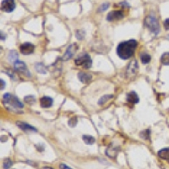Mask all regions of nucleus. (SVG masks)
Listing matches in <instances>:
<instances>
[{
	"instance_id": "5701e85b",
	"label": "nucleus",
	"mask_w": 169,
	"mask_h": 169,
	"mask_svg": "<svg viewBox=\"0 0 169 169\" xmlns=\"http://www.w3.org/2000/svg\"><path fill=\"white\" fill-rule=\"evenodd\" d=\"M24 100H25V103H28V104H31V105L36 102V99H35V97H34L33 96H26V97L24 98Z\"/></svg>"
},
{
	"instance_id": "393cba45",
	"label": "nucleus",
	"mask_w": 169,
	"mask_h": 169,
	"mask_svg": "<svg viewBox=\"0 0 169 169\" xmlns=\"http://www.w3.org/2000/svg\"><path fill=\"white\" fill-rule=\"evenodd\" d=\"M77 118H72L71 119H69V125L70 127H75V125L77 124Z\"/></svg>"
},
{
	"instance_id": "cd10ccee",
	"label": "nucleus",
	"mask_w": 169,
	"mask_h": 169,
	"mask_svg": "<svg viewBox=\"0 0 169 169\" xmlns=\"http://www.w3.org/2000/svg\"><path fill=\"white\" fill-rule=\"evenodd\" d=\"M164 27H165L166 30H169V19H166L164 21Z\"/></svg>"
},
{
	"instance_id": "c756f323",
	"label": "nucleus",
	"mask_w": 169,
	"mask_h": 169,
	"mask_svg": "<svg viewBox=\"0 0 169 169\" xmlns=\"http://www.w3.org/2000/svg\"><path fill=\"white\" fill-rule=\"evenodd\" d=\"M1 91H3V89L5 88V82L3 81V80H1Z\"/></svg>"
},
{
	"instance_id": "9b49d317",
	"label": "nucleus",
	"mask_w": 169,
	"mask_h": 169,
	"mask_svg": "<svg viewBox=\"0 0 169 169\" xmlns=\"http://www.w3.org/2000/svg\"><path fill=\"white\" fill-rule=\"evenodd\" d=\"M78 77H79V80L82 82V83L88 84L91 82V81L92 80V76L91 75H89L87 73L85 72H81L79 73L78 75Z\"/></svg>"
},
{
	"instance_id": "6e6552de",
	"label": "nucleus",
	"mask_w": 169,
	"mask_h": 169,
	"mask_svg": "<svg viewBox=\"0 0 169 169\" xmlns=\"http://www.w3.org/2000/svg\"><path fill=\"white\" fill-rule=\"evenodd\" d=\"M19 50L24 55H29L33 53L35 50V46L31 42H25L22 45H20Z\"/></svg>"
},
{
	"instance_id": "bb28decb",
	"label": "nucleus",
	"mask_w": 169,
	"mask_h": 169,
	"mask_svg": "<svg viewBox=\"0 0 169 169\" xmlns=\"http://www.w3.org/2000/svg\"><path fill=\"white\" fill-rule=\"evenodd\" d=\"M85 36V33H84V31H76V37H77L79 40H81V39L83 38V36Z\"/></svg>"
},
{
	"instance_id": "1a4fd4ad",
	"label": "nucleus",
	"mask_w": 169,
	"mask_h": 169,
	"mask_svg": "<svg viewBox=\"0 0 169 169\" xmlns=\"http://www.w3.org/2000/svg\"><path fill=\"white\" fill-rule=\"evenodd\" d=\"M124 13L121 10H116V11L109 12L107 15V19L108 21H115V20H119L124 18Z\"/></svg>"
},
{
	"instance_id": "f03ea898",
	"label": "nucleus",
	"mask_w": 169,
	"mask_h": 169,
	"mask_svg": "<svg viewBox=\"0 0 169 169\" xmlns=\"http://www.w3.org/2000/svg\"><path fill=\"white\" fill-rule=\"evenodd\" d=\"M3 103L5 104L7 108L10 107L14 109H18V108H22L24 107L23 103L16 97H14L13 95L7 93V94L3 95Z\"/></svg>"
},
{
	"instance_id": "4be33fe9",
	"label": "nucleus",
	"mask_w": 169,
	"mask_h": 169,
	"mask_svg": "<svg viewBox=\"0 0 169 169\" xmlns=\"http://www.w3.org/2000/svg\"><path fill=\"white\" fill-rule=\"evenodd\" d=\"M140 59H141V62L143 63V64H146L151 61V57H150V55H148V54H146V53H144L143 55H141Z\"/></svg>"
},
{
	"instance_id": "a878e982",
	"label": "nucleus",
	"mask_w": 169,
	"mask_h": 169,
	"mask_svg": "<svg viewBox=\"0 0 169 169\" xmlns=\"http://www.w3.org/2000/svg\"><path fill=\"white\" fill-rule=\"evenodd\" d=\"M109 7V3H104L100 6V8H98V11L99 12H103L104 10H107Z\"/></svg>"
},
{
	"instance_id": "c85d7f7f",
	"label": "nucleus",
	"mask_w": 169,
	"mask_h": 169,
	"mask_svg": "<svg viewBox=\"0 0 169 169\" xmlns=\"http://www.w3.org/2000/svg\"><path fill=\"white\" fill-rule=\"evenodd\" d=\"M59 168L60 169H72V168H70V167H69V166H67V165H65V164H60V165H59Z\"/></svg>"
},
{
	"instance_id": "dca6fc26",
	"label": "nucleus",
	"mask_w": 169,
	"mask_h": 169,
	"mask_svg": "<svg viewBox=\"0 0 169 169\" xmlns=\"http://www.w3.org/2000/svg\"><path fill=\"white\" fill-rule=\"evenodd\" d=\"M110 151H111V153L108 154V156H109V157L114 158L117 156V154H118L119 149H118V148H114L113 145H110V146L108 147V149H107V151H106V152H110Z\"/></svg>"
},
{
	"instance_id": "423d86ee",
	"label": "nucleus",
	"mask_w": 169,
	"mask_h": 169,
	"mask_svg": "<svg viewBox=\"0 0 169 169\" xmlns=\"http://www.w3.org/2000/svg\"><path fill=\"white\" fill-rule=\"evenodd\" d=\"M15 8V2L14 0H3L1 3V9L2 11L10 13L14 11Z\"/></svg>"
},
{
	"instance_id": "ddd939ff",
	"label": "nucleus",
	"mask_w": 169,
	"mask_h": 169,
	"mask_svg": "<svg viewBox=\"0 0 169 169\" xmlns=\"http://www.w3.org/2000/svg\"><path fill=\"white\" fill-rule=\"evenodd\" d=\"M53 98H51L49 97H42L40 99V103L42 108H49L53 105Z\"/></svg>"
},
{
	"instance_id": "9d476101",
	"label": "nucleus",
	"mask_w": 169,
	"mask_h": 169,
	"mask_svg": "<svg viewBox=\"0 0 169 169\" xmlns=\"http://www.w3.org/2000/svg\"><path fill=\"white\" fill-rule=\"evenodd\" d=\"M138 71V65H137V62L135 60H134L129 64L127 69V75L128 76H133L134 75H135Z\"/></svg>"
},
{
	"instance_id": "2eb2a0df",
	"label": "nucleus",
	"mask_w": 169,
	"mask_h": 169,
	"mask_svg": "<svg viewBox=\"0 0 169 169\" xmlns=\"http://www.w3.org/2000/svg\"><path fill=\"white\" fill-rule=\"evenodd\" d=\"M158 156L161 159H163V160H169V147L159 151Z\"/></svg>"
},
{
	"instance_id": "7c9ffc66",
	"label": "nucleus",
	"mask_w": 169,
	"mask_h": 169,
	"mask_svg": "<svg viewBox=\"0 0 169 169\" xmlns=\"http://www.w3.org/2000/svg\"><path fill=\"white\" fill-rule=\"evenodd\" d=\"M42 169H53L52 167H48V166H45V167H43Z\"/></svg>"
},
{
	"instance_id": "f257e3e1",
	"label": "nucleus",
	"mask_w": 169,
	"mask_h": 169,
	"mask_svg": "<svg viewBox=\"0 0 169 169\" xmlns=\"http://www.w3.org/2000/svg\"><path fill=\"white\" fill-rule=\"evenodd\" d=\"M137 44L138 43L135 40H129L127 42H121L117 47V54L122 59L131 58L134 55Z\"/></svg>"
},
{
	"instance_id": "aec40b11",
	"label": "nucleus",
	"mask_w": 169,
	"mask_h": 169,
	"mask_svg": "<svg viewBox=\"0 0 169 169\" xmlns=\"http://www.w3.org/2000/svg\"><path fill=\"white\" fill-rule=\"evenodd\" d=\"M84 142L87 145H92L95 143V138L91 135H83Z\"/></svg>"
},
{
	"instance_id": "7ed1b4c3",
	"label": "nucleus",
	"mask_w": 169,
	"mask_h": 169,
	"mask_svg": "<svg viewBox=\"0 0 169 169\" xmlns=\"http://www.w3.org/2000/svg\"><path fill=\"white\" fill-rule=\"evenodd\" d=\"M145 25L155 35H157L160 32V25L156 17L151 16V15L147 16L145 19Z\"/></svg>"
},
{
	"instance_id": "0eeeda50",
	"label": "nucleus",
	"mask_w": 169,
	"mask_h": 169,
	"mask_svg": "<svg viewBox=\"0 0 169 169\" xmlns=\"http://www.w3.org/2000/svg\"><path fill=\"white\" fill-rule=\"evenodd\" d=\"M78 48H79V47H78V45L76 43H73V44L69 45V47L67 48L66 52L64 53V56H63V60L67 61V60L70 59L73 56L75 55V53H76Z\"/></svg>"
},
{
	"instance_id": "4468645a",
	"label": "nucleus",
	"mask_w": 169,
	"mask_h": 169,
	"mask_svg": "<svg viewBox=\"0 0 169 169\" xmlns=\"http://www.w3.org/2000/svg\"><path fill=\"white\" fill-rule=\"evenodd\" d=\"M127 100L129 103H132V104H135L139 103V97L135 92H129L127 95Z\"/></svg>"
},
{
	"instance_id": "b1692460",
	"label": "nucleus",
	"mask_w": 169,
	"mask_h": 169,
	"mask_svg": "<svg viewBox=\"0 0 169 169\" xmlns=\"http://www.w3.org/2000/svg\"><path fill=\"white\" fill-rule=\"evenodd\" d=\"M3 168L4 169H8L12 165V161L10 159H8V158H6L4 159V161H3Z\"/></svg>"
},
{
	"instance_id": "f3484780",
	"label": "nucleus",
	"mask_w": 169,
	"mask_h": 169,
	"mask_svg": "<svg viewBox=\"0 0 169 169\" xmlns=\"http://www.w3.org/2000/svg\"><path fill=\"white\" fill-rule=\"evenodd\" d=\"M35 69L38 73L40 74H47V69H46V67L43 65L41 63H39V64H36L35 65Z\"/></svg>"
},
{
	"instance_id": "412c9836",
	"label": "nucleus",
	"mask_w": 169,
	"mask_h": 169,
	"mask_svg": "<svg viewBox=\"0 0 169 169\" xmlns=\"http://www.w3.org/2000/svg\"><path fill=\"white\" fill-rule=\"evenodd\" d=\"M161 62L165 65H169V53H165L161 55Z\"/></svg>"
},
{
	"instance_id": "39448f33",
	"label": "nucleus",
	"mask_w": 169,
	"mask_h": 169,
	"mask_svg": "<svg viewBox=\"0 0 169 169\" xmlns=\"http://www.w3.org/2000/svg\"><path fill=\"white\" fill-rule=\"evenodd\" d=\"M14 69H15L17 72L22 74V75H24L25 76H27V77L31 76V74L28 71L27 67H26L25 63H23L22 61L17 60L16 62H14Z\"/></svg>"
},
{
	"instance_id": "a211bd4d",
	"label": "nucleus",
	"mask_w": 169,
	"mask_h": 169,
	"mask_svg": "<svg viewBox=\"0 0 169 169\" xmlns=\"http://www.w3.org/2000/svg\"><path fill=\"white\" fill-rule=\"evenodd\" d=\"M112 98H113V95H105V96L101 97L97 103H98V105H103V104H105L108 101L112 99Z\"/></svg>"
},
{
	"instance_id": "f8f14e48",
	"label": "nucleus",
	"mask_w": 169,
	"mask_h": 169,
	"mask_svg": "<svg viewBox=\"0 0 169 169\" xmlns=\"http://www.w3.org/2000/svg\"><path fill=\"white\" fill-rule=\"evenodd\" d=\"M16 124L18 127L20 128L22 130L25 131V132H28V131H34V132H36V128L32 127V126L29 125L28 124H26V123L19 122V121H18V122H16Z\"/></svg>"
},
{
	"instance_id": "20e7f679",
	"label": "nucleus",
	"mask_w": 169,
	"mask_h": 169,
	"mask_svg": "<svg viewBox=\"0 0 169 169\" xmlns=\"http://www.w3.org/2000/svg\"><path fill=\"white\" fill-rule=\"evenodd\" d=\"M75 64L78 66H82L85 69H90L92 67V61L90 56L88 54H84V55L81 56L80 58H78L77 59H75Z\"/></svg>"
},
{
	"instance_id": "6ab92c4d",
	"label": "nucleus",
	"mask_w": 169,
	"mask_h": 169,
	"mask_svg": "<svg viewBox=\"0 0 169 169\" xmlns=\"http://www.w3.org/2000/svg\"><path fill=\"white\" fill-rule=\"evenodd\" d=\"M8 61L16 62L17 58H18V53H17L14 50L10 51L9 53H8Z\"/></svg>"
}]
</instances>
